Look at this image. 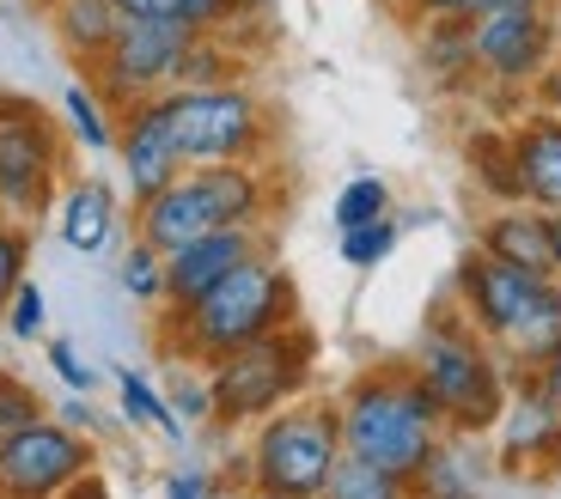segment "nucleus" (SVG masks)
Masks as SVG:
<instances>
[{"label": "nucleus", "instance_id": "f257e3e1", "mask_svg": "<svg viewBox=\"0 0 561 499\" xmlns=\"http://www.w3.org/2000/svg\"><path fill=\"white\" fill-rule=\"evenodd\" d=\"M342 451L415 481L439 444V408L415 378H360L342 396Z\"/></svg>", "mask_w": 561, "mask_h": 499}, {"label": "nucleus", "instance_id": "f03ea898", "mask_svg": "<svg viewBox=\"0 0 561 499\" xmlns=\"http://www.w3.org/2000/svg\"><path fill=\"white\" fill-rule=\"evenodd\" d=\"M263 213V177L251 165H183L153 201H140V237L171 256L226 225H251Z\"/></svg>", "mask_w": 561, "mask_h": 499}, {"label": "nucleus", "instance_id": "7ed1b4c3", "mask_svg": "<svg viewBox=\"0 0 561 499\" xmlns=\"http://www.w3.org/2000/svg\"><path fill=\"white\" fill-rule=\"evenodd\" d=\"M294 305V292H287V275L263 256H244L232 275H220L202 299L178 305V329H183V347L202 353V360H220L232 347L256 341V335L280 329Z\"/></svg>", "mask_w": 561, "mask_h": 499}, {"label": "nucleus", "instance_id": "20e7f679", "mask_svg": "<svg viewBox=\"0 0 561 499\" xmlns=\"http://www.w3.org/2000/svg\"><path fill=\"white\" fill-rule=\"evenodd\" d=\"M159 104L183 165H244L263 147V104L244 85H178Z\"/></svg>", "mask_w": 561, "mask_h": 499}, {"label": "nucleus", "instance_id": "39448f33", "mask_svg": "<svg viewBox=\"0 0 561 499\" xmlns=\"http://www.w3.org/2000/svg\"><path fill=\"white\" fill-rule=\"evenodd\" d=\"M415 384L434 396L439 420H451V427H463V432L494 427L501 408H506L494 360L477 347V335L451 329V323H439V329L421 335V347H415Z\"/></svg>", "mask_w": 561, "mask_h": 499}, {"label": "nucleus", "instance_id": "423d86ee", "mask_svg": "<svg viewBox=\"0 0 561 499\" xmlns=\"http://www.w3.org/2000/svg\"><path fill=\"white\" fill-rule=\"evenodd\" d=\"M342 463V427L323 408H287L268 415L251 444V481L280 499H318Z\"/></svg>", "mask_w": 561, "mask_h": 499}, {"label": "nucleus", "instance_id": "0eeeda50", "mask_svg": "<svg viewBox=\"0 0 561 499\" xmlns=\"http://www.w3.org/2000/svg\"><path fill=\"white\" fill-rule=\"evenodd\" d=\"M299 372H306V353H299L294 335H256V341L232 347L214 360V415L220 420H256V415H275L287 396L299 390Z\"/></svg>", "mask_w": 561, "mask_h": 499}, {"label": "nucleus", "instance_id": "6e6552de", "mask_svg": "<svg viewBox=\"0 0 561 499\" xmlns=\"http://www.w3.org/2000/svg\"><path fill=\"white\" fill-rule=\"evenodd\" d=\"M196 43V25H165V19H123L104 49V92L111 97H165V85H178V68Z\"/></svg>", "mask_w": 561, "mask_h": 499}, {"label": "nucleus", "instance_id": "1a4fd4ad", "mask_svg": "<svg viewBox=\"0 0 561 499\" xmlns=\"http://www.w3.org/2000/svg\"><path fill=\"white\" fill-rule=\"evenodd\" d=\"M556 43L561 31L549 19V7H482V13H470V56L501 85L537 80L556 56Z\"/></svg>", "mask_w": 561, "mask_h": 499}, {"label": "nucleus", "instance_id": "9d476101", "mask_svg": "<svg viewBox=\"0 0 561 499\" xmlns=\"http://www.w3.org/2000/svg\"><path fill=\"white\" fill-rule=\"evenodd\" d=\"M85 469H92V451H85V439L73 427L31 420V427L0 439V494L7 499H56Z\"/></svg>", "mask_w": 561, "mask_h": 499}, {"label": "nucleus", "instance_id": "9b49d317", "mask_svg": "<svg viewBox=\"0 0 561 499\" xmlns=\"http://www.w3.org/2000/svg\"><path fill=\"white\" fill-rule=\"evenodd\" d=\"M56 189V123L31 97H0V201L37 213Z\"/></svg>", "mask_w": 561, "mask_h": 499}, {"label": "nucleus", "instance_id": "f8f14e48", "mask_svg": "<svg viewBox=\"0 0 561 499\" xmlns=\"http://www.w3.org/2000/svg\"><path fill=\"white\" fill-rule=\"evenodd\" d=\"M543 280H556V275H531V268L501 263V256H489V250H477V256L458 268L463 311H470V317H477V329H489L494 341H506V335H513V323L537 305Z\"/></svg>", "mask_w": 561, "mask_h": 499}, {"label": "nucleus", "instance_id": "ddd939ff", "mask_svg": "<svg viewBox=\"0 0 561 499\" xmlns=\"http://www.w3.org/2000/svg\"><path fill=\"white\" fill-rule=\"evenodd\" d=\"M116 153H123V177H128L135 201H153L183 171V153H178V140H171V123H165V104L159 97H140L135 111H128L123 135H116Z\"/></svg>", "mask_w": 561, "mask_h": 499}, {"label": "nucleus", "instance_id": "4468645a", "mask_svg": "<svg viewBox=\"0 0 561 499\" xmlns=\"http://www.w3.org/2000/svg\"><path fill=\"white\" fill-rule=\"evenodd\" d=\"M244 256H256L251 225H226V232H208V237H196V244L171 250L165 256V299L171 305H190V299H202L220 275H232Z\"/></svg>", "mask_w": 561, "mask_h": 499}, {"label": "nucleus", "instance_id": "2eb2a0df", "mask_svg": "<svg viewBox=\"0 0 561 499\" xmlns=\"http://www.w3.org/2000/svg\"><path fill=\"white\" fill-rule=\"evenodd\" d=\"M513 147V177H519V201L537 213H561V116H531Z\"/></svg>", "mask_w": 561, "mask_h": 499}, {"label": "nucleus", "instance_id": "dca6fc26", "mask_svg": "<svg viewBox=\"0 0 561 499\" xmlns=\"http://www.w3.org/2000/svg\"><path fill=\"white\" fill-rule=\"evenodd\" d=\"M501 451L513 463L556 457L561 451V403L549 396L543 384H525L519 396H513V408L501 415Z\"/></svg>", "mask_w": 561, "mask_h": 499}, {"label": "nucleus", "instance_id": "f3484780", "mask_svg": "<svg viewBox=\"0 0 561 499\" xmlns=\"http://www.w3.org/2000/svg\"><path fill=\"white\" fill-rule=\"evenodd\" d=\"M56 232H61V244H68L73 256H104L111 237H116V195H111V183H99V177L73 183L68 201H61Z\"/></svg>", "mask_w": 561, "mask_h": 499}, {"label": "nucleus", "instance_id": "a211bd4d", "mask_svg": "<svg viewBox=\"0 0 561 499\" xmlns=\"http://www.w3.org/2000/svg\"><path fill=\"white\" fill-rule=\"evenodd\" d=\"M482 250L489 256H501V263H519L531 268V275H556V263H549V232H543V213H525V208H506L494 213L489 225H482Z\"/></svg>", "mask_w": 561, "mask_h": 499}, {"label": "nucleus", "instance_id": "6ab92c4d", "mask_svg": "<svg viewBox=\"0 0 561 499\" xmlns=\"http://www.w3.org/2000/svg\"><path fill=\"white\" fill-rule=\"evenodd\" d=\"M556 341H561V280H543V292H537V305L525 311L519 323H513L506 347H513V360L543 365V353H549Z\"/></svg>", "mask_w": 561, "mask_h": 499}, {"label": "nucleus", "instance_id": "aec40b11", "mask_svg": "<svg viewBox=\"0 0 561 499\" xmlns=\"http://www.w3.org/2000/svg\"><path fill=\"white\" fill-rule=\"evenodd\" d=\"M116 25H123V13H116L111 0H61L56 13V31L68 49H80V56H104L116 37Z\"/></svg>", "mask_w": 561, "mask_h": 499}, {"label": "nucleus", "instance_id": "412c9836", "mask_svg": "<svg viewBox=\"0 0 561 499\" xmlns=\"http://www.w3.org/2000/svg\"><path fill=\"white\" fill-rule=\"evenodd\" d=\"M116 390H123V415L135 420V427H159L171 444H183V415H178V408H171L165 396H159V390L147 384L140 372L116 365Z\"/></svg>", "mask_w": 561, "mask_h": 499}, {"label": "nucleus", "instance_id": "4be33fe9", "mask_svg": "<svg viewBox=\"0 0 561 499\" xmlns=\"http://www.w3.org/2000/svg\"><path fill=\"white\" fill-rule=\"evenodd\" d=\"M323 499H409V481L391 469H379V463H360L342 451L336 475H330V487H323Z\"/></svg>", "mask_w": 561, "mask_h": 499}, {"label": "nucleus", "instance_id": "5701e85b", "mask_svg": "<svg viewBox=\"0 0 561 499\" xmlns=\"http://www.w3.org/2000/svg\"><path fill=\"white\" fill-rule=\"evenodd\" d=\"M61 116H68V128H73V140H80L85 153H104L111 147V116H104V104L92 97V85L85 80H68L61 85Z\"/></svg>", "mask_w": 561, "mask_h": 499}, {"label": "nucleus", "instance_id": "b1692460", "mask_svg": "<svg viewBox=\"0 0 561 499\" xmlns=\"http://www.w3.org/2000/svg\"><path fill=\"white\" fill-rule=\"evenodd\" d=\"M116 280H123L128 299H147V305H153V299H165V256H159V250L147 244V237H140V244L123 256Z\"/></svg>", "mask_w": 561, "mask_h": 499}, {"label": "nucleus", "instance_id": "393cba45", "mask_svg": "<svg viewBox=\"0 0 561 499\" xmlns=\"http://www.w3.org/2000/svg\"><path fill=\"white\" fill-rule=\"evenodd\" d=\"M379 213H391V189H385L379 177H354V183H342V195H336V232H348V225H366V220H379Z\"/></svg>", "mask_w": 561, "mask_h": 499}, {"label": "nucleus", "instance_id": "a878e982", "mask_svg": "<svg viewBox=\"0 0 561 499\" xmlns=\"http://www.w3.org/2000/svg\"><path fill=\"white\" fill-rule=\"evenodd\" d=\"M391 250H397V220H391V213H379V220L348 225V232H342V263H354V268L385 263Z\"/></svg>", "mask_w": 561, "mask_h": 499}, {"label": "nucleus", "instance_id": "bb28decb", "mask_svg": "<svg viewBox=\"0 0 561 499\" xmlns=\"http://www.w3.org/2000/svg\"><path fill=\"white\" fill-rule=\"evenodd\" d=\"M7 329H13L19 341H31V335L43 329V292H37V280H19V292L7 299Z\"/></svg>", "mask_w": 561, "mask_h": 499}, {"label": "nucleus", "instance_id": "cd10ccee", "mask_svg": "<svg viewBox=\"0 0 561 499\" xmlns=\"http://www.w3.org/2000/svg\"><path fill=\"white\" fill-rule=\"evenodd\" d=\"M31 420H43L37 415V396H31L25 384H13V378H0V439L19 432V427H31Z\"/></svg>", "mask_w": 561, "mask_h": 499}, {"label": "nucleus", "instance_id": "c85d7f7f", "mask_svg": "<svg viewBox=\"0 0 561 499\" xmlns=\"http://www.w3.org/2000/svg\"><path fill=\"white\" fill-rule=\"evenodd\" d=\"M19 280H25V237L0 232V305L19 292Z\"/></svg>", "mask_w": 561, "mask_h": 499}, {"label": "nucleus", "instance_id": "c756f323", "mask_svg": "<svg viewBox=\"0 0 561 499\" xmlns=\"http://www.w3.org/2000/svg\"><path fill=\"white\" fill-rule=\"evenodd\" d=\"M49 365L61 372V384H68V390H92V384H99V378H92V365L73 353V341H49Z\"/></svg>", "mask_w": 561, "mask_h": 499}, {"label": "nucleus", "instance_id": "7c9ffc66", "mask_svg": "<svg viewBox=\"0 0 561 499\" xmlns=\"http://www.w3.org/2000/svg\"><path fill=\"white\" fill-rule=\"evenodd\" d=\"M165 499H214V481L202 469H178L165 475Z\"/></svg>", "mask_w": 561, "mask_h": 499}, {"label": "nucleus", "instance_id": "2f4dec72", "mask_svg": "<svg viewBox=\"0 0 561 499\" xmlns=\"http://www.w3.org/2000/svg\"><path fill=\"white\" fill-rule=\"evenodd\" d=\"M178 415H214V390L208 384H196V378H183L178 384Z\"/></svg>", "mask_w": 561, "mask_h": 499}, {"label": "nucleus", "instance_id": "473e14b6", "mask_svg": "<svg viewBox=\"0 0 561 499\" xmlns=\"http://www.w3.org/2000/svg\"><path fill=\"white\" fill-rule=\"evenodd\" d=\"M415 13L434 25V19H470L477 13V0H415Z\"/></svg>", "mask_w": 561, "mask_h": 499}, {"label": "nucleus", "instance_id": "72a5a7b5", "mask_svg": "<svg viewBox=\"0 0 561 499\" xmlns=\"http://www.w3.org/2000/svg\"><path fill=\"white\" fill-rule=\"evenodd\" d=\"M537 384H543L549 396H556V403H561V341H556V347H549V353H543V365H537Z\"/></svg>", "mask_w": 561, "mask_h": 499}, {"label": "nucleus", "instance_id": "f704fd0d", "mask_svg": "<svg viewBox=\"0 0 561 499\" xmlns=\"http://www.w3.org/2000/svg\"><path fill=\"white\" fill-rule=\"evenodd\" d=\"M61 427H73V432H85V427H99V415L80 403V390H73V403H61Z\"/></svg>", "mask_w": 561, "mask_h": 499}, {"label": "nucleus", "instance_id": "c9c22d12", "mask_svg": "<svg viewBox=\"0 0 561 499\" xmlns=\"http://www.w3.org/2000/svg\"><path fill=\"white\" fill-rule=\"evenodd\" d=\"M543 232H549V263H556V280H561V213H543Z\"/></svg>", "mask_w": 561, "mask_h": 499}, {"label": "nucleus", "instance_id": "e433bc0d", "mask_svg": "<svg viewBox=\"0 0 561 499\" xmlns=\"http://www.w3.org/2000/svg\"><path fill=\"white\" fill-rule=\"evenodd\" d=\"M56 499H104V487L92 481V475H80V481H73L68 494H56Z\"/></svg>", "mask_w": 561, "mask_h": 499}, {"label": "nucleus", "instance_id": "4c0bfd02", "mask_svg": "<svg viewBox=\"0 0 561 499\" xmlns=\"http://www.w3.org/2000/svg\"><path fill=\"white\" fill-rule=\"evenodd\" d=\"M482 7H549V0H477V13Z\"/></svg>", "mask_w": 561, "mask_h": 499}, {"label": "nucleus", "instance_id": "58836bf2", "mask_svg": "<svg viewBox=\"0 0 561 499\" xmlns=\"http://www.w3.org/2000/svg\"><path fill=\"white\" fill-rule=\"evenodd\" d=\"M256 499H280V494H263V487H256Z\"/></svg>", "mask_w": 561, "mask_h": 499}, {"label": "nucleus", "instance_id": "ea45409f", "mask_svg": "<svg viewBox=\"0 0 561 499\" xmlns=\"http://www.w3.org/2000/svg\"><path fill=\"white\" fill-rule=\"evenodd\" d=\"M318 499H323V494H318Z\"/></svg>", "mask_w": 561, "mask_h": 499}]
</instances>
